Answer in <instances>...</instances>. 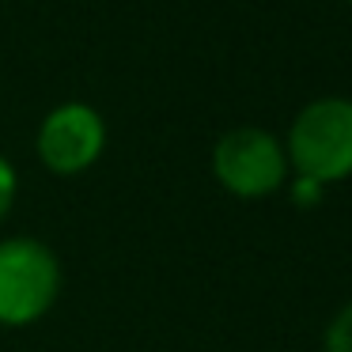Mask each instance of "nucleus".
I'll return each mask as SVG.
<instances>
[{
	"instance_id": "20e7f679",
	"label": "nucleus",
	"mask_w": 352,
	"mask_h": 352,
	"mask_svg": "<svg viewBox=\"0 0 352 352\" xmlns=\"http://www.w3.org/2000/svg\"><path fill=\"white\" fill-rule=\"evenodd\" d=\"M34 148L50 175L76 178L91 170L107 152V122L91 102H61L42 118Z\"/></svg>"
},
{
	"instance_id": "423d86ee",
	"label": "nucleus",
	"mask_w": 352,
	"mask_h": 352,
	"mask_svg": "<svg viewBox=\"0 0 352 352\" xmlns=\"http://www.w3.org/2000/svg\"><path fill=\"white\" fill-rule=\"evenodd\" d=\"M16 193H19V175L8 155H0V223L8 220L12 205H16Z\"/></svg>"
},
{
	"instance_id": "f257e3e1",
	"label": "nucleus",
	"mask_w": 352,
	"mask_h": 352,
	"mask_svg": "<svg viewBox=\"0 0 352 352\" xmlns=\"http://www.w3.org/2000/svg\"><path fill=\"white\" fill-rule=\"evenodd\" d=\"M292 175L333 186L352 178V99L322 95L311 99L288 125L284 137Z\"/></svg>"
},
{
	"instance_id": "f03ea898",
	"label": "nucleus",
	"mask_w": 352,
	"mask_h": 352,
	"mask_svg": "<svg viewBox=\"0 0 352 352\" xmlns=\"http://www.w3.org/2000/svg\"><path fill=\"white\" fill-rule=\"evenodd\" d=\"M61 258L42 239H0V326L23 329L54 311L61 299Z\"/></svg>"
},
{
	"instance_id": "7ed1b4c3",
	"label": "nucleus",
	"mask_w": 352,
	"mask_h": 352,
	"mask_svg": "<svg viewBox=\"0 0 352 352\" xmlns=\"http://www.w3.org/2000/svg\"><path fill=\"white\" fill-rule=\"evenodd\" d=\"M212 178L239 201H261L292 178L284 140L261 125H235L212 144Z\"/></svg>"
},
{
	"instance_id": "39448f33",
	"label": "nucleus",
	"mask_w": 352,
	"mask_h": 352,
	"mask_svg": "<svg viewBox=\"0 0 352 352\" xmlns=\"http://www.w3.org/2000/svg\"><path fill=\"white\" fill-rule=\"evenodd\" d=\"M322 352H352V299L329 318L322 333Z\"/></svg>"
},
{
	"instance_id": "0eeeda50",
	"label": "nucleus",
	"mask_w": 352,
	"mask_h": 352,
	"mask_svg": "<svg viewBox=\"0 0 352 352\" xmlns=\"http://www.w3.org/2000/svg\"><path fill=\"white\" fill-rule=\"evenodd\" d=\"M288 197H292V205H296V208H318V205H322V197H326V186L311 182V178L292 175V190H288Z\"/></svg>"
}]
</instances>
